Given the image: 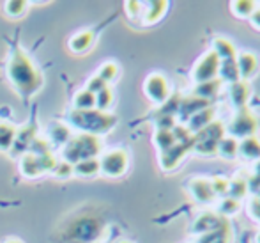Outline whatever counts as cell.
<instances>
[{"label": "cell", "instance_id": "18", "mask_svg": "<svg viewBox=\"0 0 260 243\" xmlns=\"http://www.w3.org/2000/svg\"><path fill=\"white\" fill-rule=\"evenodd\" d=\"M239 156L246 161H260V141L257 137H248L239 141Z\"/></svg>", "mask_w": 260, "mask_h": 243}, {"label": "cell", "instance_id": "40", "mask_svg": "<svg viewBox=\"0 0 260 243\" xmlns=\"http://www.w3.org/2000/svg\"><path fill=\"white\" fill-rule=\"evenodd\" d=\"M126 9H127V16L129 18H140L142 14V2H126Z\"/></svg>", "mask_w": 260, "mask_h": 243}, {"label": "cell", "instance_id": "26", "mask_svg": "<svg viewBox=\"0 0 260 243\" xmlns=\"http://www.w3.org/2000/svg\"><path fill=\"white\" fill-rule=\"evenodd\" d=\"M94 43V34L90 31H82L78 32V34L75 36V38H71V41H69V48L73 51H76V53H83V51H87L92 46Z\"/></svg>", "mask_w": 260, "mask_h": 243}, {"label": "cell", "instance_id": "17", "mask_svg": "<svg viewBox=\"0 0 260 243\" xmlns=\"http://www.w3.org/2000/svg\"><path fill=\"white\" fill-rule=\"evenodd\" d=\"M168 9V2H144L142 4L140 20L144 25H154L165 16Z\"/></svg>", "mask_w": 260, "mask_h": 243}, {"label": "cell", "instance_id": "9", "mask_svg": "<svg viewBox=\"0 0 260 243\" xmlns=\"http://www.w3.org/2000/svg\"><path fill=\"white\" fill-rule=\"evenodd\" d=\"M144 93L154 105H163L170 99V82L161 73H152L145 78Z\"/></svg>", "mask_w": 260, "mask_h": 243}, {"label": "cell", "instance_id": "29", "mask_svg": "<svg viewBox=\"0 0 260 243\" xmlns=\"http://www.w3.org/2000/svg\"><path fill=\"white\" fill-rule=\"evenodd\" d=\"M257 4L258 2H253V0H236V2L230 4V9H232V13L236 14L237 18L250 20V16L253 14Z\"/></svg>", "mask_w": 260, "mask_h": 243}, {"label": "cell", "instance_id": "2", "mask_svg": "<svg viewBox=\"0 0 260 243\" xmlns=\"http://www.w3.org/2000/svg\"><path fill=\"white\" fill-rule=\"evenodd\" d=\"M69 123L71 126H76L83 130V133L90 135H100L110 131L117 123V117L108 112H100V110H73L69 114Z\"/></svg>", "mask_w": 260, "mask_h": 243}, {"label": "cell", "instance_id": "33", "mask_svg": "<svg viewBox=\"0 0 260 243\" xmlns=\"http://www.w3.org/2000/svg\"><path fill=\"white\" fill-rule=\"evenodd\" d=\"M96 109V96L90 91L83 89L75 96V110H92Z\"/></svg>", "mask_w": 260, "mask_h": 243}, {"label": "cell", "instance_id": "23", "mask_svg": "<svg viewBox=\"0 0 260 243\" xmlns=\"http://www.w3.org/2000/svg\"><path fill=\"white\" fill-rule=\"evenodd\" d=\"M216 154H219L225 160H236L239 156V141L230 135H225V137L219 141L218 149H216Z\"/></svg>", "mask_w": 260, "mask_h": 243}, {"label": "cell", "instance_id": "30", "mask_svg": "<svg viewBox=\"0 0 260 243\" xmlns=\"http://www.w3.org/2000/svg\"><path fill=\"white\" fill-rule=\"evenodd\" d=\"M48 137L53 144L66 146L69 141H71V130H69L68 126H64V124H53V126H50V130H48Z\"/></svg>", "mask_w": 260, "mask_h": 243}, {"label": "cell", "instance_id": "14", "mask_svg": "<svg viewBox=\"0 0 260 243\" xmlns=\"http://www.w3.org/2000/svg\"><path fill=\"white\" fill-rule=\"evenodd\" d=\"M225 224H226L225 219H221L216 211H204L202 215L197 217V220L193 222L191 233H195L197 236H202V234H206V233L219 229V227H223Z\"/></svg>", "mask_w": 260, "mask_h": 243}, {"label": "cell", "instance_id": "34", "mask_svg": "<svg viewBox=\"0 0 260 243\" xmlns=\"http://www.w3.org/2000/svg\"><path fill=\"white\" fill-rule=\"evenodd\" d=\"M28 9V2H23V0H11V2H6L4 4V13L7 14L9 18H21Z\"/></svg>", "mask_w": 260, "mask_h": 243}, {"label": "cell", "instance_id": "22", "mask_svg": "<svg viewBox=\"0 0 260 243\" xmlns=\"http://www.w3.org/2000/svg\"><path fill=\"white\" fill-rule=\"evenodd\" d=\"M34 141H36V126H25L20 131H16L14 144L11 149L18 151V153H27V147H30Z\"/></svg>", "mask_w": 260, "mask_h": 243}, {"label": "cell", "instance_id": "37", "mask_svg": "<svg viewBox=\"0 0 260 243\" xmlns=\"http://www.w3.org/2000/svg\"><path fill=\"white\" fill-rule=\"evenodd\" d=\"M211 185H212V190H214L216 199L226 197V194H229V179L223 178V176H216V178L211 179Z\"/></svg>", "mask_w": 260, "mask_h": 243}, {"label": "cell", "instance_id": "19", "mask_svg": "<svg viewBox=\"0 0 260 243\" xmlns=\"http://www.w3.org/2000/svg\"><path fill=\"white\" fill-rule=\"evenodd\" d=\"M211 51L221 61H230V59H236L237 57V50L234 46V43L226 38H214L211 46Z\"/></svg>", "mask_w": 260, "mask_h": 243}, {"label": "cell", "instance_id": "36", "mask_svg": "<svg viewBox=\"0 0 260 243\" xmlns=\"http://www.w3.org/2000/svg\"><path fill=\"white\" fill-rule=\"evenodd\" d=\"M117 75H119V66L115 62H106V64L101 66L100 71H98V76L103 80L106 86H110L117 78Z\"/></svg>", "mask_w": 260, "mask_h": 243}, {"label": "cell", "instance_id": "5", "mask_svg": "<svg viewBox=\"0 0 260 243\" xmlns=\"http://www.w3.org/2000/svg\"><path fill=\"white\" fill-rule=\"evenodd\" d=\"M57 164V158L50 151H45V153H30V151H27L23 154V158H21L20 169L25 178H38V176L45 174V172L55 171Z\"/></svg>", "mask_w": 260, "mask_h": 243}, {"label": "cell", "instance_id": "15", "mask_svg": "<svg viewBox=\"0 0 260 243\" xmlns=\"http://www.w3.org/2000/svg\"><path fill=\"white\" fill-rule=\"evenodd\" d=\"M236 62H237V69H239V76L243 82H250V80L258 73L260 61L255 53H250V51L237 53Z\"/></svg>", "mask_w": 260, "mask_h": 243}, {"label": "cell", "instance_id": "25", "mask_svg": "<svg viewBox=\"0 0 260 243\" xmlns=\"http://www.w3.org/2000/svg\"><path fill=\"white\" fill-rule=\"evenodd\" d=\"M230 238H232V233H230V226L225 224L223 227L216 231H211V233H206L202 236H199V240L195 243H230Z\"/></svg>", "mask_w": 260, "mask_h": 243}, {"label": "cell", "instance_id": "41", "mask_svg": "<svg viewBox=\"0 0 260 243\" xmlns=\"http://www.w3.org/2000/svg\"><path fill=\"white\" fill-rule=\"evenodd\" d=\"M250 21L253 23V27L257 29V31H260V4H257V7H255L253 14L250 16Z\"/></svg>", "mask_w": 260, "mask_h": 243}, {"label": "cell", "instance_id": "31", "mask_svg": "<svg viewBox=\"0 0 260 243\" xmlns=\"http://www.w3.org/2000/svg\"><path fill=\"white\" fill-rule=\"evenodd\" d=\"M154 144H156L157 149H159V153H165V151H168L172 146L177 144V141H175L174 131H170V130H156L154 131Z\"/></svg>", "mask_w": 260, "mask_h": 243}, {"label": "cell", "instance_id": "7", "mask_svg": "<svg viewBox=\"0 0 260 243\" xmlns=\"http://www.w3.org/2000/svg\"><path fill=\"white\" fill-rule=\"evenodd\" d=\"M129 167V156L124 149H112L100 158V172L108 178H120Z\"/></svg>", "mask_w": 260, "mask_h": 243}, {"label": "cell", "instance_id": "20", "mask_svg": "<svg viewBox=\"0 0 260 243\" xmlns=\"http://www.w3.org/2000/svg\"><path fill=\"white\" fill-rule=\"evenodd\" d=\"M221 86H223V84H221V80H219V78L211 80V82H206V84H197L195 89H193L191 96L202 99V101L214 99L219 94V91H221Z\"/></svg>", "mask_w": 260, "mask_h": 243}, {"label": "cell", "instance_id": "1", "mask_svg": "<svg viewBox=\"0 0 260 243\" xmlns=\"http://www.w3.org/2000/svg\"><path fill=\"white\" fill-rule=\"evenodd\" d=\"M7 78L23 101H27L32 94L38 93L43 86V75L18 45L14 46L9 64H7Z\"/></svg>", "mask_w": 260, "mask_h": 243}, {"label": "cell", "instance_id": "11", "mask_svg": "<svg viewBox=\"0 0 260 243\" xmlns=\"http://www.w3.org/2000/svg\"><path fill=\"white\" fill-rule=\"evenodd\" d=\"M98 233H100V222L82 217V219H78L71 226L68 236L75 241H90L98 236Z\"/></svg>", "mask_w": 260, "mask_h": 243}, {"label": "cell", "instance_id": "10", "mask_svg": "<svg viewBox=\"0 0 260 243\" xmlns=\"http://www.w3.org/2000/svg\"><path fill=\"white\" fill-rule=\"evenodd\" d=\"M193 144H195V137H191L186 142H177V144L172 146L168 151L159 153V164L163 167V171H172V169L177 167L186 158V154L189 153V149H193Z\"/></svg>", "mask_w": 260, "mask_h": 243}, {"label": "cell", "instance_id": "6", "mask_svg": "<svg viewBox=\"0 0 260 243\" xmlns=\"http://www.w3.org/2000/svg\"><path fill=\"white\" fill-rule=\"evenodd\" d=\"M226 135V128L223 123L219 121H214L212 124H209L206 130H202L200 133L195 135V144H193V149L200 154H216V149H218V144L223 137Z\"/></svg>", "mask_w": 260, "mask_h": 243}, {"label": "cell", "instance_id": "42", "mask_svg": "<svg viewBox=\"0 0 260 243\" xmlns=\"http://www.w3.org/2000/svg\"><path fill=\"white\" fill-rule=\"evenodd\" d=\"M4 243H23V241H20V240H16V238H9V240H6Z\"/></svg>", "mask_w": 260, "mask_h": 243}, {"label": "cell", "instance_id": "44", "mask_svg": "<svg viewBox=\"0 0 260 243\" xmlns=\"http://www.w3.org/2000/svg\"><path fill=\"white\" fill-rule=\"evenodd\" d=\"M255 243H260V233L257 234V238H255Z\"/></svg>", "mask_w": 260, "mask_h": 243}, {"label": "cell", "instance_id": "43", "mask_svg": "<svg viewBox=\"0 0 260 243\" xmlns=\"http://www.w3.org/2000/svg\"><path fill=\"white\" fill-rule=\"evenodd\" d=\"M117 243H133V241H129V240H119Z\"/></svg>", "mask_w": 260, "mask_h": 243}, {"label": "cell", "instance_id": "8", "mask_svg": "<svg viewBox=\"0 0 260 243\" xmlns=\"http://www.w3.org/2000/svg\"><path fill=\"white\" fill-rule=\"evenodd\" d=\"M218 71H219V59L209 50L193 64L191 80L195 82V86L197 84L211 82V80L218 78Z\"/></svg>", "mask_w": 260, "mask_h": 243}, {"label": "cell", "instance_id": "12", "mask_svg": "<svg viewBox=\"0 0 260 243\" xmlns=\"http://www.w3.org/2000/svg\"><path fill=\"white\" fill-rule=\"evenodd\" d=\"M189 194H191V197L195 199L197 204H200V206H209L216 201L211 179H207V178L191 179V181H189Z\"/></svg>", "mask_w": 260, "mask_h": 243}, {"label": "cell", "instance_id": "38", "mask_svg": "<svg viewBox=\"0 0 260 243\" xmlns=\"http://www.w3.org/2000/svg\"><path fill=\"white\" fill-rule=\"evenodd\" d=\"M53 172L58 176V178L66 179V178H69V176H73V165L62 160V161H58V164H57V167H55Z\"/></svg>", "mask_w": 260, "mask_h": 243}, {"label": "cell", "instance_id": "27", "mask_svg": "<svg viewBox=\"0 0 260 243\" xmlns=\"http://www.w3.org/2000/svg\"><path fill=\"white\" fill-rule=\"evenodd\" d=\"M73 174L82 176V178H90V176L100 174V160L90 158V160H82L73 165Z\"/></svg>", "mask_w": 260, "mask_h": 243}, {"label": "cell", "instance_id": "39", "mask_svg": "<svg viewBox=\"0 0 260 243\" xmlns=\"http://www.w3.org/2000/svg\"><path fill=\"white\" fill-rule=\"evenodd\" d=\"M105 87H108V86H106V84L103 82V80H101L100 76L96 75V76H92V78L89 80V84H87L85 89H87V91H90V93H92L94 96H96V94L100 93V91H103Z\"/></svg>", "mask_w": 260, "mask_h": 243}, {"label": "cell", "instance_id": "16", "mask_svg": "<svg viewBox=\"0 0 260 243\" xmlns=\"http://www.w3.org/2000/svg\"><path fill=\"white\" fill-rule=\"evenodd\" d=\"M229 98H230V103L236 106V110L246 109L248 101H250V98H251L250 82H243V80H239V82L229 86Z\"/></svg>", "mask_w": 260, "mask_h": 243}, {"label": "cell", "instance_id": "4", "mask_svg": "<svg viewBox=\"0 0 260 243\" xmlns=\"http://www.w3.org/2000/svg\"><path fill=\"white\" fill-rule=\"evenodd\" d=\"M225 128H226V135L237 139V141H243V139L248 137H255V133L258 130V119L246 106V109L236 110V114H234L230 123Z\"/></svg>", "mask_w": 260, "mask_h": 243}, {"label": "cell", "instance_id": "24", "mask_svg": "<svg viewBox=\"0 0 260 243\" xmlns=\"http://www.w3.org/2000/svg\"><path fill=\"white\" fill-rule=\"evenodd\" d=\"M250 194V185H248V178H241V176H236V178L229 179V194L226 197L234 199V201H243L246 195Z\"/></svg>", "mask_w": 260, "mask_h": 243}, {"label": "cell", "instance_id": "13", "mask_svg": "<svg viewBox=\"0 0 260 243\" xmlns=\"http://www.w3.org/2000/svg\"><path fill=\"white\" fill-rule=\"evenodd\" d=\"M214 121H216L214 106L207 105V106H204V109L197 110V112L186 121V130H188L191 135H197L202 130H206L209 124H212Z\"/></svg>", "mask_w": 260, "mask_h": 243}, {"label": "cell", "instance_id": "28", "mask_svg": "<svg viewBox=\"0 0 260 243\" xmlns=\"http://www.w3.org/2000/svg\"><path fill=\"white\" fill-rule=\"evenodd\" d=\"M239 209H241V202L234 201V199H230V197L219 199L218 206H216V213H218L221 219H229V217L237 215Z\"/></svg>", "mask_w": 260, "mask_h": 243}, {"label": "cell", "instance_id": "3", "mask_svg": "<svg viewBox=\"0 0 260 243\" xmlns=\"http://www.w3.org/2000/svg\"><path fill=\"white\" fill-rule=\"evenodd\" d=\"M103 149V142L100 137L90 133H80L76 137H71V141L64 146L62 151V158L68 164L75 165L82 160H90V158H98Z\"/></svg>", "mask_w": 260, "mask_h": 243}, {"label": "cell", "instance_id": "32", "mask_svg": "<svg viewBox=\"0 0 260 243\" xmlns=\"http://www.w3.org/2000/svg\"><path fill=\"white\" fill-rule=\"evenodd\" d=\"M16 128L7 123H0V151H9L14 144Z\"/></svg>", "mask_w": 260, "mask_h": 243}, {"label": "cell", "instance_id": "21", "mask_svg": "<svg viewBox=\"0 0 260 243\" xmlns=\"http://www.w3.org/2000/svg\"><path fill=\"white\" fill-rule=\"evenodd\" d=\"M218 78L221 80V84H232L239 82V69H237V62L236 59H230V61H221L219 62V71H218Z\"/></svg>", "mask_w": 260, "mask_h": 243}, {"label": "cell", "instance_id": "35", "mask_svg": "<svg viewBox=\"0 0 260 243\" xmlns=\"http://www.w3.org/2000/svg\"><path fill=\"white\" fill-rule=\"evenodd\" d=\"M112 105H113V91L110 89V86H108L96 94V110H100V112H108V109Z\"/></svg>", "mask_w": 260, "mask_h": 243}]
</instances>
